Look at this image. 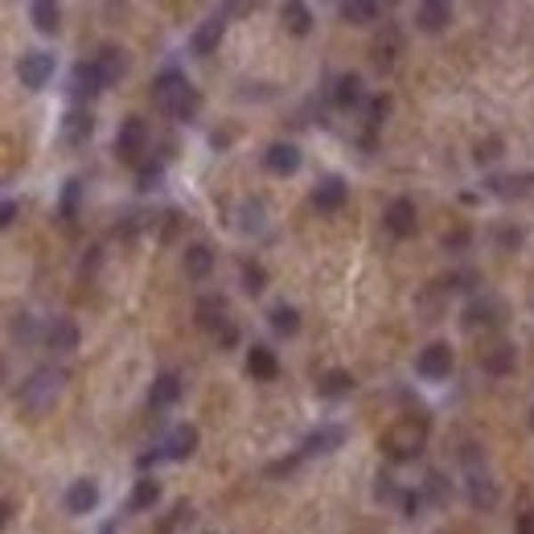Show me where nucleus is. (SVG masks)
<instances>
[{"label": "nucleus", "instance_id": "obj_32", "mask_svg": "<svg viewBox=\"0 0 534 534\" xmlns=\"http://www.w3.org/2000/svg\"><path fill=\"white\" fill-rule=\"evenodd\" d=\"M165 185V160H149V165H140L136 173V190L140 193H152Z\"/></svg>", "mask_w": 534, "mask_h": 534}, {"label": "nucleus", "instance_id": "obj_46", "mask_svg": "<svg viewBox=\"0 0 534 534\" xmlns=\"http://www.w3.org/2000/svg\"><path fill=\"white\" fill-rule=\"evenodd\" d=\"M75 202H78V182H70V190H66V202H62V214H66V218L75 214Z\"/></svg>", "mask_w": 534, "mask_h": 534}, {"label": "nucleus", "instance_id": "obj_38", "mask_svg": "<svg viewBox=\"0 0 534 534\" xmlns=\"http://www.w3.org/2000/svg\"><path fill=\"white\" fill-rule=\"evenodd\" d=\"M239 214H243V222H239V231H259V222H263V202H243L239 206Z\"/></svg>", "mask_w": 534, "mask_h": 534}, {"label": "nucleus", "instance_id": "obj_8", "mask_svg": "<svg viewBox=\"0 0 534 534\" xmlns=\"http://www.w3.org/2000/svg\"><path fill=\"white\" fill-rule=\"evenodd\" d=\"M222 33H226V9H218L214 17H206V21L193 29L190 50L198 53V58H210V53L218 50V42H222Z\"/></svg>", "mask_w": 534, "mask_h": 534}, {"label": "nucleus", "instance_id": "obj_37", "mask_svg": "<svg viewBox=\"0 0 534 534\" xmlns=\"http://www.w3.org/2000/svg\"><path fill=\"white\" fill-rule=\"evenodd\" d=\"M424 490H427V498H432V502H436V506H449L452 490H449V485H444V477H440V473H427Z\"/></svg>", "mask_w": 534, "mask_h": 534}, {"label": "nucleus", "instance_id": "obj_36", "mask_svg": "<svg viewBox=\"0 0 534 534\" xmlns=\"http://www.w3.org/2000/svg\"><path fill=\"white\" fill-rule=\"evenodd\" d=\"M239 276H243V292H251V296H259V292L267 288V271L259 263H243Z\"/></svg>", "mask_w": 534, "mask_h": 534}, {"label": "nucleus", "instance_id": "obj_21", "mask_svg": "<svg viewBox=\"0 0 534 534\" xmlns=\"http://www.w3.org/2000/svg\"><path fill=\"white\" fill-rule=\"evenodd\" d=\"M345 182L342 177H325V182H317V190H312V206L317 210H337V206L345 202Z\"/></svg>", "mask_w": 534, "mask_h": 534}, {"label": "nucleus", "instance_id": "obj_35", "mask_svg": "<svg viewBox=\"0 0 534 534\" xmlns=\"http://www.w3.org/2000/svg\"><path fill=\"white\" fill-rule=\"evenodd\" d=\"M493 309H498V304H493V300H473L469 309H465V325H469V329H477V325H493Z\"/></svg>", "mask_w": 534, "mask_h": 534}, {"label": "nucleus", "instance_id": "obj_11", "mask_svg": "<svg viewBox=\"0 0 534 534\" xmlns=\"http://www.w3.org/2000/svg\"><path fill=\"white\" fill-rule=\"evenodd\" d=\"M383 222H386V231H391L395 239L416 235V202H411V198H395V202L386 206Z\"/></svg>", "mask_w": 534, "mask_h": 534}, {"label": "nucleus", "instance_id": "obj_40", "mask_svg": "<svg viewBox=\"0 0 534 534\" xmlns=\"http://www.w3.org/2000/svg\"><path fill=\"white\" fill-rule=\"evenodd\" d=\"M193 522V506H173V518L165 522V530H177V526H190Z\"/></svg>", "mask_w": 534, "mask_h": 534}, {"label": "nucleus", "instance_id": "obj_12", "mask_svg": "<svg viewBox=\"0 0 534 534\" xmlns=\"http://www.w3.org/2000/svg\"><path fill=\"white\" fill-rule=\"evenodd\" d=\"M99 481H91V477H83V481H75L70 490H66V514H75V518H83V514H91L99 506Z\"/></svg>", "mask_w": 534, "mask_h": 534}, {"label": "nucleus", "instance_id": "obj_2", "mask_svg": "<svg viewBox=\"0 0 534 534\" xmlns=\"http://www.w3.org/2000/svg\"><path fill=\"white\" fill-rule=\"evenodd\" d=\"M62 383H66V370H58V366H37L21 383L17 399H21L25 411H37V416H42V411L53 407V399L62 395Z\"/></svg>", "mask_w": 534, "mask_h": 534}, {"label": "nucleus", "instance_id": "obj_5", "mask_svg": "<svg viewBox=\"0 0 534 534\" xmlns=\"http://www.w3.org/2000/svg\"><path fill=\"white\" fill-rule=\"evenodd\" d=\"M198 440H202V436H198V427H193V424H177L169 436L160 440L157 449H160V457H165V460H190L193 452H198Z\"/></svg>", "mask_w": 534, "mask_h": 534}, {"label": "nucleus", "instance_id": "obj_42", "mask_svg": "<svg viewBox=\"0 0 534 534\" xmlns=\"http://www.w3.org/2000/svg\"><path fill=\"white\" fill-rule=\"evenodd\" d=\"M391 111V95H378L370 103V124H383V116Z\"/></svg>", "mask_w": 534, "mask_h": 534}, {"label": "nucleus", "instance_id": "obj_16", "mask_svg": "<svg viewBox=\"0 0 534 534\" xmlns=\"http://www.w3.org/2000/svg\"><path fill=\"white\" fill-rule=\"evenodd\" d=\"M45 345L58 350V353L78 350V325L70 317H53L50 325H45Z\"/></svg>", "mask_w": 534, "mask_h": 534}, {"label": "nucleus", "instance_id": "obj_33", "mask_svg": "<svg viewBox=\"0 0 534 534\" xmlns=\"http://www.w3.org/2000/svg\"><path fill=\"white\" fill-rule=\"evenodd\" d=\"M481 366H485L490 374H510L514 370V345H493Z\"/></svg>", "mask_w": 534, "mask_h": 534}, {"label": "nucleus", "instance_id": "obj_26", "mask_svg": "<svg viewBox=\"0 0 534 534\" xmlns=\"http://www.w3.org/2000/svg\"><path fill=\"white\" fill-rule=\"evenodd\" d=\"M29 21L37 25L42 33H58V25H62V9L50 4V0H33V4H29Z\"/></svg>", "mask_w": 534, "mask_h": 534}, {"label": "nucleus", "instance_id": "obj_30", "mask_svg": "<svg viewBox=\"0 0 534 534\" xmlns=\"http://www.w3.org/2000/svg\"><path fill=\"white\" fill-rule=\"evenodd\" d=\"M333 99H337V107H358V103H362V78H358V75H342V78H337Z\"/></svg>", "mask_w": 534, "mask_h": 534}, {"label": "nucleus", "instance_id": "obj_17", "mask_svg": "<svg viewBox=\"0 0 534 534\" xmlns=\"http://www.w3.org/2000/svg\"><path fill=\"white\" fill-rule=\"evenodd\" d=\"M449 21H452V4H444V0H424V4H416V25L424 33L449 29Z\"/></svg>", "mask_w": 534, "mask_h": 534}, {"label": "nucleus", "instance_id": "obj_14", "mask_svg": "<svg viewBox=\"0 0 534 534\" xmlns=\"http://www.w3.org/2000/svg\"><path fill=\"white\" fill-rule=\"evenodd\" d=\"M91 62H95V70H99V78H103V86H116L119 78L128 75V58H124V50H119V45H103V50H99Z\"/></svg>", "mask_w": 534, "mask_h": 534}, {"label": "nucleus", "instance_id": "obj_13", "mask_svg": "<svg viewBox=\"0 0 534 534\" xmlns=\"http://www.w3.org/2000/svg\"><path fill=\"white\" fill-rule=\"evenodd\" d=\"M193 317H198V325H202V329H210V333L226 329V325H231V320H226V296H218V292H206V296L193 304Z\"/></svg>", "mask_w": 534, "mask_h": 534}, {"label": "nucleus", "instance_id": "obj_47", "mask_svg": "<svg viewBox=\"0 0 534 534\" xmlns=\"http://www.w3.org/2000/svg\"><path fill=\"white\" fill-rule=\"evenodd\" d=\"M498 243H502V247H518V243H522V231H502Z\"/></svg>", "mask_w": 534, "mask_h": 534}, {"label": "nucleus", "instance_id": "obj_41", "mask_svg": "<svg viewBox=\"0 0 534 534\" xmlns=\"http://www.w3.org/2000/svg\"><path fill=\"white\" fill-rule=\"evenodd\" d=\"M502 157V140H485V144H477V160H498Z\"/></svg>", "mask_w": 534, "mask_h": 534}, {"label": "nucleus", "instance_id": "obj_28", "mask_svg": "<svg viewBox=\"0 0 534 534\" xmlns=\"http://www.w3.org/2000/svg\"><path fill=\"white\" fill-rule=\"evenodd\" d=\"M157 502H160V485H157L152 477H140V481H136V490H132L128 510H132V514H144V510H152Z\"/></svg>", "mask_w": 534, "mask_h": 534}, {"label": "nucleus", "instance_id": "obj_1", "mask_svg": "<svg viewBox=\"0 0 534 534\" xmlns=\"http://www.w3.org/2000/svg\"><path fill=\"white\" fill-rule=\"evenodd\" d=\"M152 103L169 119H177V124H193L198 111H202V95L193 91V83L182 70H160V75L152 78Z\"/></svg>", "mask_w": 534, "mask_h": 534}, {"label": "nucleus", "instance_id": "obj_25", "mask_svg": "<svg viewBox=\"0 0 534 534\" xmlns=\"http://www.w3.org/2000/svg\"><path fill=\"white\" fill-rule=\"evenodd\" d=\"M99 91H107V86H103V78H99L95 62H78L75 66V95L91 99V95H99Z\"/></svg>", "mask_w": 534, "mask_h": 534}, {"label": "nucleus", "instance_id": "obj_50", "mask_svg": "<svg viewBox=\"0 0 534 534\" xmlns=\"http://www.w3.org/2000/svg\"><path fill=\"white\" fill-rule=\"evenodd\" d=\"M465 243H469V235H465V231H457V235L444 239V247H449V251H457V247H465Z\"/></svg>", "mask_w": 534, "mask_h": 534}, {"label": "nucleus", "instance_id": "obj_10", "mask_svg": "<svg viewBox=\"0 0 534 534\" xmlns=\"http://www.w3.org/2000/svg\"><path fill=\"white\" fill-rule=\"evenodd\" d=\"M416 374L419 378H432V383H436V378H449L452 374V350L444 342H432L416 358Z\"/></svg>", "mask_w": 534, "mask_h": 534}, {"label": "nucleus", "instance_id": "obj_27", "mask_svg": "<svg viewBox=\"0 0 534 534\" xmlns=\"http://www.w3.org/2000/svg\"><path fill=\"white\" fill-rule=\"evenodd\" d=\"M383 17V9L374 4V0H345L342 4V21H350V25H370V21H378Z\"/></svg>", "mask_w": 534, "mask_h": 534}, {"label": "nucleus", "instance_id": "obj_31", "mask_svg": "<svg viewBox=\"0 0 534 534\" xmlns=\"http://www.w3.org/2000/svg\"><path fill=\"white\" fill-rule=\"evenodd\" d=\"M353 391V378L345 370H329L325 383H320V399H345Z\"/></svg>", "mask_w": 534, "mask_h": 534}, {"label": "nucleus", "instance_id": "obj_48", "mask_svg": "<svg viewBox=\"0 0 534 534\" xmlns=\"http://www.w3.org/2000/svg\"><path fill=\"white\" fill-rule=\"evenodd\" d=\"M12 218H17V202H4V206H0V222L12 226Z\"/></svg>", "mask_w": 534, "mask_h": 534}, {"label": "nucleus", "instance_id": "obj_22", "mask_svg": "<svg viewBox=\"0 0 534 534\" xmlns=\"http://www.w3.org/2000/svg\"><path fill=\"white\" fill-rule=\"evenodd\" d=\"M214 267V251L206 243H190L185 247V276L190 279H206Z\"/></svg>", "mask_w": 534, "mask_h": 534}, {"label": "nucleus", "instance_id": "obj_7", "mask_svg": "<svg viewBox=\"0 0 534 534\" xmlns=\"http://www.w3.org/2000/svg\"><path fill=\"white\" fill-rule=\"evenodd\" d=\"M144 144H149V128H144V119L128 116L124 124H119V132H116V157L119 160H136L140 152H144Z\"/></svg>", "mask_w": 534, "mask_h": 534}, {"label": "nucleus", "instance_id": "obj_39", "mask_svg": "<svg viewBox=\"0 0 534 534\" xmlns=\"http://www.w3.org/2000/svg\"><path fill=\"white\" fill-rule=\"evenodd\" d=\"M12 337H21V342H33V337H37L29 312H17V320H12Z\"/></svg>", "mask_w": 534, "mask_h": 534}, {"label": "nucleus", "instance_id": "obj_4", "mask_svg": "<svg viewBox=\"0 0 534 534\" xmlns=\"http://www.w3.org/2000/svg\"><path fill=\"white\" fill-rule=\"evenodd\" d=\"M17 78H21V86H29V91H42V86L53 78V53H45V50L21 53V62H17Z\"/></svg>", "mask_w": 534, "mask_h": 534}, {"label": "nucleus", "instance_id": "obj_18", "mask_svg": "<svg viewBox=\"0 0 534 534\" xmlns=\"http://www.w3.org/2000/svg\"><path fill=\"white\" fill-rule=\"evenodd\" d=\"M177 399H182V378H177L173 370L157 374V378H152V391H149V407L165 411V407H173Z\"/></svg>", "mask_w": 534, "mask_h": 534}, {"label": "nucleus", "instance_id": "obj_43", "mask_svg": "<svg viewBox=\"0 0 534 534\" xmlns=\"http://www.w3.org/2000/svg\"><path fill=\"white\" fill-rule=\"evenodd\" d=\"M419 506H424V493H403V510H407V518H416Z\"/></svg>", "mask_w": 534, "mask_h": 534}, {"label": "nucleus", "instance_id": "obj_6", "mask_svg": "<svg viewBox=\"0 0 534 534\" xmlns=\"http://www.w3.org/2000/svg\"><path fill=\"white\" fill-rule=\"evenodd\" d=\"M342 444H345V427L342 424H320L304 436L300 452H304V457H329V452H337Z\"/></svg>", "mask_w": 534, "mask_h": 534}, {"label": "nucleus", "instance_id": "obj_15", "mask_svg": "<svg viewBox=\"0 0 534 534\" xmlns=\"http://www.w3.org/2000/svg\"><path fill=\"white\" fill-rule=\"evenodd\" d=\"M263 165H267V173H276V177H292V173L300 169V149L276 140V144L263 152Z\"/></svg>", "mask_w": 534, "mask_h": 534}, {"label": "nucleus", "instance_id": "obj_20", "mask_svg": "<svg viewBox=\"0 0 534 534\" xmlns=\"http://www.w3.org/2000/svg\"><path fill=\"white\" fill-rule=\"evenodd\" d=\"M247 374H251V378H263V383H271V378L279 374L276 353L267 350V345H251V350H247Z\"/></svg>", "mask_w": 534, "mask_h": 534}, {"label": "nucleus", "instance_id": "obj_24", "mask_svg": "<svg viewBox=\"0 0 534 534\" xmlns=\"http://www.w3.org/2000/svg\"><path fill=\"white\" fill-rule=\"evenodd\" d=\"M279 21L288 25V33L304 37V33L312 29V12H309V4H300V0H288V4L279 9Z\"/></svg>", "mask_w": 534, "mask_h": 534}, {"label": "nucleus", "instance_id": "obj_9", "mask_svg": "<svg viewBox=\"0 0 534 534\" xmlns=\"http://www.w3.org/2000/svg\"><path fill=\"white\" fill-rule=\"evenodd\" d=\"M465 469H469V502L477 510H493L498 506V490H493V481L485 473H477V452H465Z\"/></svg>", "mask_w": 534, "mask_h": 534}, {"label": "nucleus", "instance_id": "obj_44", "mask_svg": "<svg viewBox=\"0 0 534 534\" xmlns=\"http://www.w3.org/2000/svg\"><path fill=\"white\" fill-rule=\"evenodd\" d=\"M374 498H378V502L395 498V485H391V477H378V485H374Z\"/></svg>", "mask_w": 534, "mask_h": 534}, {"label": "nucleus", "instance_id": "obj_19", "mask_svg": "<svg viewBox=\"0 0 534 534\" xmlns=\"http://www.w3.org/2000/svg\"><path fill=\"white\" fill-rule=\"evenodd\" d=\"M91 132H95V116L91 111H70L62 119V144H70V149H83L91 140Z\"/></svg>", "mask_w": 534, "mask_h": 534}, {"label": "nucleus", "instance_id": "obj_51", "mask_svg": "<svg viewBox=\"0 0 534 534\" xmlns=\"http://www.w3.org/2000/svg\"><path fill=\"white\" fill-rule=\"evenodd\" d=\"M530 427H534V411H530Z\"/></svg>", "mask_w": 534, "mask_h": 534}, {"label": "nucleus", "instance_id": "obj_3", "mask_svg": "<svg viewBox=\"0 0 534 534\" xmlns=\"http://www.w3.org/2000/svg\"><path fill=\"white\" fill-rule=\"evenodd\" d=\"M424 444H427V419H419V416H403L383 432V449H386V457H395V460L419 457Z\"/></svg>", "mask_w": 534, "mask_h": 534}, {"label": "nucleus", "instance_id": "obj_45", "mask_svg": "<svg viewBox=\"0 0 534 534\" xmlns=\"http://www.w3.org/2000/svg\"><path fill=\"white\" fill-rule=\"evenodd\" d=\"M235 342H239V329H235V325H226V329H218V345H222V350H231Z\"/></svg>", "mask_w": 534, "mask_h": 534}, {"label": "nucleus", "instance_id": "obj_23", "mask_svg": "<svg viewBox=\"0 0 534 534\" xmlns=\"http://www.w3.org/2000/svg\"><path fill=\"white\" fill-rule=\"evenodd\" d=\"M490 193H498V198H526L534 185V173H522V177H490Z\"/></svg>", "mask_w": 534, "mask_h": 534}, {"label": "nucleus", "instance_id": "obj_29", "mask_svg": "<svg viewBox=\"0 0 534 534\" xmlns=\"http://www.w3.org/2000/svg\"><path fill=\"white\" fill-rule=\"evenodd\" d=\"M271 329H276L279 337H296V329H300V312L292 309V304H276V309H271Z\"/></svg>", "mask_w": 534, "mask_h": 534}, {"label": "nucleus", "instance_id": "obj_34", "mask_svg": "<svg viewBox=\"0 0 534 534\" xmlns=\"http://www.w3.org/2000/svg\"><path fill=\"white\" fill-rule=\"evenodd\" d=\"M395 50H399V33L386 25V42L383 37L374 42V62L383 66V70H391V66H395Z\"/></svg>", "mask_w": 534, "mask_h": 534}, {"label": "nucleus", "instance_id": "obj_49", "mask_svg": "<svg viewBox=\"0 0 534 534\" xmlns=\"http://www.w3.org/2000/svg\"><path fill=\"white\" fill-rule=\"evenodd\" d=\"M518 534H534V510H526L522 518H518Z\"/></svg>", "mask_w": 534, "mask_h": 534}]
</instances>
